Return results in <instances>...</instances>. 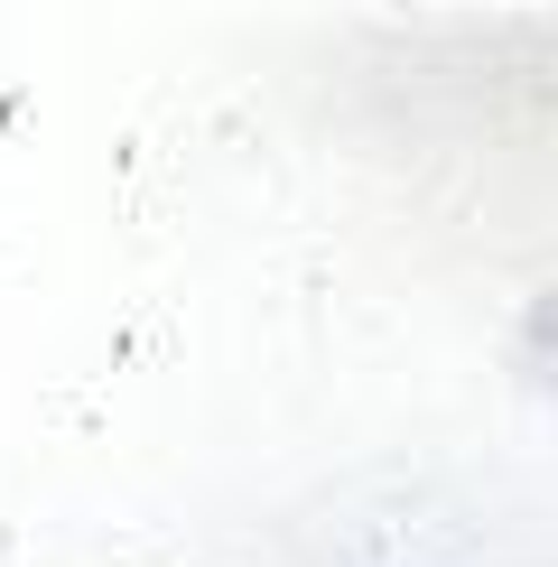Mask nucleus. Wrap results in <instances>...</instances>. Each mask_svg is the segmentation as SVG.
I'll list each match as a JSON object with an SVG mask.
<instances>
[]
</instances>
